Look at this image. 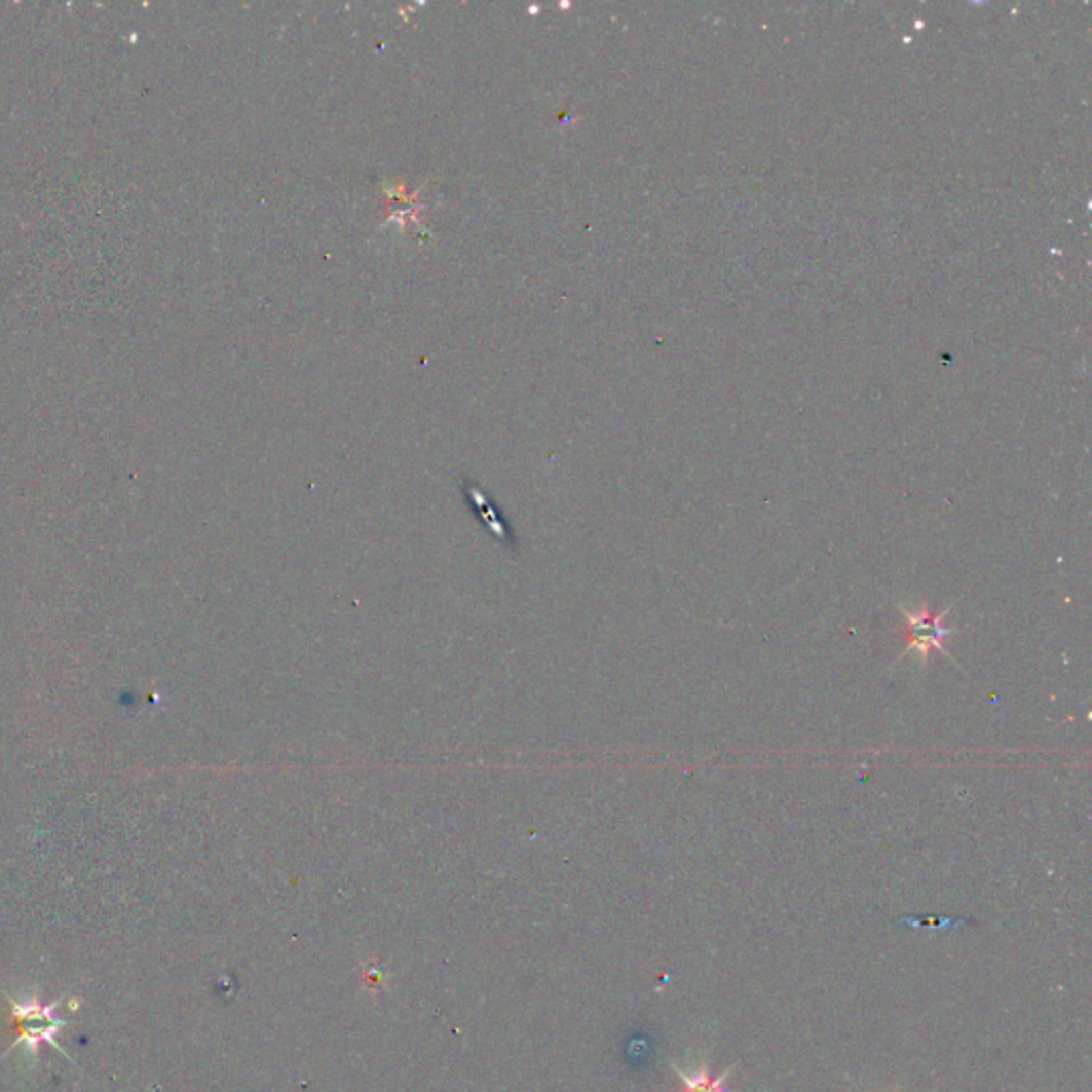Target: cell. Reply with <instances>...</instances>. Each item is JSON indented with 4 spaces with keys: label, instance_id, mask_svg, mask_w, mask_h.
Returning <instances> with one entry per match:
<instances>
[{
    "label": "cell",
    "instance_id": "1",
    "mask_svg": "<svg viewBox=\"0 0 1092 1092\" xmlns=\"http://www.w3.org/2000/svg\"><path fill=\"white\" fill-rule=\"evenodd\" d=\"M954 608V604L947 606L941 612H931L927 604H919L915 610L907 608L905 604H899V612L903 617L905 628V640L907 645L903 649V657L909 653H915L917 662L927 666L931 651H939L945 657H949L945 649V640L954 634V628L945 624V617Z\"/></svg>",
    "mask_w": 1092,
    "mask_h": 1092
},
{
    "label": "cell",
    "instance_id": "2",
    "mask_svg": "<svg viewBox=\"0 0 1092 1092\" xmlns=\"http://www.w3.org/2000/svg\"><path fill=\"white\" fill-rule=\"evenodd\" d=\"M672 1071L677 1074L683 1090L681 1092H735L725 1086L727 1078H730V1074L737 1069V1062L735 1065L727 1067L723 1074H719L717 1078L711 1076L709 1071V1065L707 1060L700 1062V1065L693 1069V1071H687V1069H681L679 1065H675V1062H670Z\"/></svg>",
    "mask_w": 1092,
    "mask_h": 1092
},
{
    "label": "cell",
    "instance_id": "3",
    "mask_svg": "<svg viewBox=\"0 0 1092 1092\" xmlns=\"http://www.w3.org/2000/svg\"><path fill=\"white\" fill-rule=\"evenodd\" d=\"M860 1092H864V1090H860ZM896 1092H899V1090H896Z\"/></svg>",
    "mask_w": 1092,
    "mask_h": 1092
}]
</instances>
